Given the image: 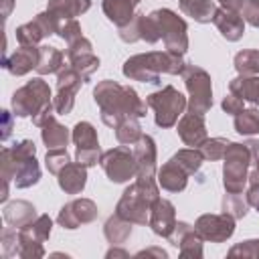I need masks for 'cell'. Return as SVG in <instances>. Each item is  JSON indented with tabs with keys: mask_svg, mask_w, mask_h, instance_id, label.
<instances>
[{
	"mask_svg": "<svg viewBox=\"0 0 259 259\" xmlns=\"http://www.w3.org/2000/svg\"><path fill=\"white\" fill-rule=\"evenodd\" d=\"M93 99L99 105L101 121L109 127H115L125 117H144L146 101L140 99L134 87L119 85L117 81L103 79L93 89Z\"/></svg>",
	"mask_w": 259,
	"mask_h": 259,
	"instance_id": "1",
	"label": "cell"
},
{
	"mask_svg": "<svg viewBox=\"0 0 259 259\" xmlns=\"http://www.w3.org/2000/svg\"><path fill=\"white\" fill-rule=\"evenodd\" d=\"M36 146L30 140H22L12 148H4L0 154L2 184H16V188H28L40 180V166L34 158Z\"/></svg>",
	"mask_w": 259,
	"mask_h": 259,
	"instance_id": "2",
	"label": "cell"
},
{
	"mask_svg": "<svg viewBox=\"0 0 259 259\" xmlns=\"http://www.w3.org/2000/svg\"><path fill=\"white\" fill-rule=\"evenodd\" d=\"M186 63L182 55L172 51H150L130 57L123 63V75L132 81L142 83H160V77L166 75H182Z\"/></svg>",
	"mask_w": 259,
	"mask_h": 259,
	"instance_id": "3",
	"label": "cell"
},
{
	"mask_svg": "<svg viewBox=\"0 0 259 259\" xmlns=\"http://www.w3.org/2000/svg\"><path fill=\"white\" fill-rule=\"evenodd\" d=\"M12 111L18 117H32L34 125H42L55 111L51 99V87L40 77H34L12 93Z\"/></svg>",
	"mask_w": 259,
	"mask_h": 259,
	"instance_id": "4",
	"label": "cell"
},
{
	"mask_svg": "<svg viewBox=\"0 0 259 259\" xmlns=\"http://www.w3.org/2000/svg\"><path fill=\"white\" fill-rule=\"evenodd\" d=\"M158 198V182L154 178H138L123 190L115 206V212L134 225H146L150 219V208Z\"/></svg>",
	"mask_w": 259,
	"mask_h": 259,
	"instance_id": "5",
	"label": "cell"
},
{
	"mask_svg": "<svg viewBox=\"0 0 259 259\" xmlns=\"http://www.w3.org/2000/svg\"><path fill=\"white\" fill-rule=\"evenodd\" d=\"M223 160H225V166H223L225 192H243L249 182V166L253 162V156L247 144L231 142Z\"/></svg>",
	"mask_w": 259,
	"mask_h": 259,
	"instance_id": "6",
	"label": "cell"
},
{
	"mask_svg": "<svg viewBox=\"0 0 259 259\" xmlns=\"http://www.w3.org/2000/svg\"><path fill=\"white\" fill-rule=\"evenodd\" d=\"M146 103L154 111V121L158 127H172L188 107L186 97L172 85H166L160 91L150 93L146 97Z\"/></svg>",
	"mask_w": 259,
	"mask_h": 259,
	"instance_id": "7",
	"label": "cell"
},
{
	"mask_svg": "<svg viewBox=\"0 0 259 259\" xmlns=\"http://www.w3.org/2000/svg\"><path fill=\"white\" fill-rule=\"evenodd\" d=\"M188 89V111L204 115L212 107V81L210 75L198 65H186L182 71Z\"/></svg>",
	"mask_w": 259,
	"mask_h": 259,
	"instance_id": "8",
	"label": "cell"
},
{
	"mask_svg": "<svg viewBox=\"0 0 259 259\" xmlns=\"http://www.w3.org/2000/svg\"><path fill=\"white\" fill-rule=\"evenodd\" d=\"M150 16L158 24L160 38L164 40L166 51L184 55L188 51V28H186L184 18H180L170 8H158V10L150 12Z\"/></svg>",
	"mask_w": 259,
	"mask_h": 259,
	"instance_id": "9",
	"label": "cell"
},
{
	"mask_svg": "<svg viewBox=\"0 0 259 259\" xmlns=\"http://www.w3.org/2000/svg\"><path fill=\"white\" fill-rule=\"evenodd\" d=\"M99 164H101L105 176L115 184L130 182V178H134L138 174L134 152H130L125 146H117V148L103 152Z\"/></svg>",
	"mask_w": 259,
	"mask_h": 259,
	"instance_id": "10",
	"label": "cell"
},
{
	"mask_svg": "<svg viewBox=\"0 0 259 259\" xmlns=\"http://www.w3.org/2000/svg\"><path fill=\"white\" fill-rule=\"evenodd\" d=\"M83 83H85L83 77L71 65L63 67L57 73V95L53 97L55 113H59V115L71 113V109L75 105V95H77V91Z\"/></svg>",
	"mask_w": 259,
	"mask_h": 259,
	"instance_id": "11",
	"label": "cell"
},
{
	"mask_svg": "<svg viewBox=\"0 0 259 259\" xmlns=\"http://www.w3.org/2000/svg\"><path fill=\"white\" fill-rule=\"evenodd\" d=\"M71 140L77 146L75 158L77 162H81L83 166H95L101 160V148H99V140H97V132L89 121H79L75 123L73 132H71Z\"/></svg>",
	"mask_w": 259,
	"mask_h": 259,
	"instance_id": "12",
	"label": "cell"
},
{
	"mask_svg": "<svg viewBox=\"0 0 259 259\" xmlns=\"http://www.w3.org/2000/svg\"><path fill=\"white\" fill-rule=\"evenodd\" d=\"M59 24H61V18L55 16L53 12L45 10V12L36 14L30 22L20 24V26L16 28V40H18L20 45H38L45 36L57 34Z\"/></svg>",
	"mask_w": 259,
	"mask_h": 259,
	"instance_id": "13",
	"label": "cell"
},
{
	"mask_svg": "<svg viewBox=\"0 0 259 259\" xmlns=\"http://www.w3.org/2000/svg\"><path fill=\"white\" fill-rule=\"evenodd\" d=\"M97 204L91 200V198H75L67 204H63V208L59 210V217H57V223L63 227V229H69V231H75L79 229L81 225H89L97 219Z\"/></svg>",
	"mask_w": 259,
	"mask_h": 259,
	"instance_id": "14",
	"label": "cell"
},
{
	"mask_svg": "<svg viewBox=\"0 0 259 259\" xmlns=\"http://www.w3.org/2000/svg\"><path fill=\"white\" fill-rule=\"evenodd\" d=\"M194 229L204 241L210 243H225L235 233V219L227 212L221 214H200L194 223Z\"/></svg>",
	"mask_w": 259,
	"mask_h": 259,
	"instance_id": "15",
	"label": "cell"
},
{
	"mask_svg": "<svg viewBox=\"0 0 259 259\" xmlns=\"http://www.w3.org/2000/svg\"><path fill=\"white\" fill-rule=\"evenodd\" d=\"M168 241L174 247H178V253L184 259H200L202 257V241L204 239L198 235V231L192 225H188L184 221L176 223V227L170 233Z\"/></svg>",
	"mask_w": 259,
	"mask_h": 259,
	"instance_id": "16",
	"label": "cell"
},
{
	"mask_svg": "<svg viewBox=\"0 0 259 259\" xmlns=\"http://www.w3.org/2000/svg\"><path fill=\"white\" fill-rule=\"evenodd\" d=\"M38 57H40V47H36V45H20V49H16L10 57L2 59V67L14 77H22L28 71L36 69Z\"/></svg>",
	"mask_w": 259,
	"mask_h": 259,
	"instance_id": "17",
	"label": "cell"
},
{
	"mask_svg": "<svg viewBox=\"0 0 259 259\" xmlns=\"http://www.w3.org/2000/svg\"><path fill=\"white\" fill-rule=\"evenodd\" d=\"M176 223L178 221H176V208H174V204L170 200H166V198H158L152 204L150 219H148V225L154 231V235L168 239L170 233L174 231Z\"/></svg>",
	"mask_w": 259,
	"mask_h": 259,
	"instance_id": "18",
	"label": "cell"
},
{
	"mask_svg": "<svg viewBox=\"0 0 259 259\" xmlns=\"http://www.w3.org/2000/svg\"><path fill=\"white\" fill-rule=\"evenodd\" d=\"M134 158L138 174L136 178H154L156 174V142L152 136L142 134V138L134 144Z\"/></svg>",
	"mask_w": 259,
	"mask_h": 259,
	"instance_id": "19",
	"label": "cell"
},
{
	"mask_svg": "<svg viewBox=\"0 0 259 259\" xmlns=\"http://www.w3.org/2000/svg\"><path fill=\"white\" fill-rule=\"evenodd\" d=\"M180 140L188 146V148H200L206 140V123H204V115L198 113H182L178 127H176Z\"/></svg>",
	"mask_w": 259,
	"mask_h": 259,
	"instance_id": "20",
	"label": "cell"
},
{
	"mask_svg": "<svg viewBox=\"0 0 259 259\" xmlns=\"http://www.w3.org/2000/svg\"><path fill=\"white\" fill-rule=\"evenodd\" d=\"M214 26L219 28V32L223 34V38L235 42L245 34V20L241 16V12H233L227 8H217L214 18H212Z\"/></svg>",
	"mask_w": 259,
	"mask_h": 259,
	"instance_id": "21",
	"label": "cell"
},
{
	"mask_svg": "<svg viewBox=\"0 0 259 259\" xmlns=\"http://www.w3.org/2000/svg\"><path fill=\"white\" fill-rule=\"evenodd\" d=\"M156 174H158V186H162L168 192H182L186 188L188 176H190L174 158H170L166 164H162V168Z\"/></svg>",
	"mask_w": 259,
	"mask_h": 259,
	"instance_id": "22",
	"label": "cell"
},
{
	"mask_svg": "<svg viewBox=\"0 0 259 259\" xmlns=\"http://www.w3.org/2000/svg\"><path fill=\"white\" fill-rule=\"evenodd\" d=\"M59 188L65 190L67 194H79L83 192L87 184V166L81 162H69L59 174H57Z\"/></svg>",
	"mask_w": 259,
	"mask_h": 259,
	"instance_id": "23",
	"label": "cell"
},
{
	"mask_svg": "<svg viewBox=\"0 0 259 259\" xmlns=\"http://www.w3.org/2000/svg\"><path fill=\"white\" fill-rule=\"evenodd\" d=\"M4 221L14 227V229H22L26 227L28 223H32L38 214H36V208L34 204H30L28 200H12L4 206Z\"/></svg>",
	"mask_w": 259,
	"mask_h": 259,
	"instance_id": "24",
	"label": "cell"
},
{
	"mask_svg": "<svg viewBox=\"0 0 259 259\" xmlns=\"http://www.w3.org/2000/svg\"><path fill=\"white\" fill-rule=\"evenodd\" d=\"M103 14L107 16L109 22H113L117 28L125 26L134 16H136V4L132 0H103L101 2Z\"/></svg>",
	"mask_w": 259,
	"mask_h": 259,
	"instance_id": "25",
	"label": "cell"
},
{
	"mask_svg": "<svg viewBox=\"0 0 259 259\" xmlns=\"http://www.w3.org/2000/svg\"><path fill=\"white\" fill-rule=\"evenodd\" d=\"M40 138H42L47 150H55V148H67L71 134H69V130H67L65 125H61V123L55 119V115H51V117L40 125Z\"/></svg>",
	"mask_w": 259,
	"mask_h": 259,
	"instance_id": "26",
	"label": "cell"
},
{
	"mask_svg": "<svg viewBox=\"0 0 259 259\" xmlns=\"http://www.w3.org/2000/svg\"><path fill=\"white\" fill-rule=\"evenodd\" d=\"M229 91L239 95L243 101L259 105V75H239L229 83Z\"/></svg>",
	"mask_w": 259,
	"mask_h": 259,
	"instance_id": "27",
	"label": "cell"
},
{
	"mask_svg": "<svg viewBox=\"0 0 259 259\" xmlns=\"http://www.w3.org/2000/svg\"><path fill=\"white\" fill-rule=\"evenodd\" d=\"M91 8V0H49L47 10L59 16L61 20L65 18H77L85 14Z\"/></svg>",
	"mask_w": 259,
	"mask_h": 259,
	"instance_id": "28",
	"label": "cell"
},
{
	"mask_svg": "<svg viewBox=\"0 0 259 259\" xmlns=\"http://www.w3.org/2000/svg\"><path fill=\"white\" fill-rule=\"evenodd\" d=\"M180 10L194 18L200 24L212 22L214 12H217V4L212 0H180Z\"/></svg>",
	"mask_w": 259,
	"mask_h": 259,
	"instance_id": "29",
	"label": "cell"
},
{
	"mask_svg": "<svg viewBox=\"0 0 259 259\" xmlns=\"http://www.w3.org/2000/svg\"><path fill=\"white\" fill-rule=\"evenodd\" d=\"M132 225H134V223L121 219V217L115 212V214H111V217L105 221V225H103V235H105V239H107L111 245H121V243H125V241L130 239V235H132Z\"/></svg>",
	"mask_w": 259,
	"mask_h": 259,
	"instance_id": "30",
	"label": "cell"
},
{
	"mask_svg": "<svg viewBox=\"0 0 259 259\" xmlns=\"http://www.w3.org/2000/svg\"><path fill=\"white\" fill-rule=\"evenodd\" d=\"M65 55L55 49V47H40V57H38V65H36V73L38 75H51V73H59L65 65Z\"/></svg>",
	"mask_w": 259,
	"mask_h": 259,
	"instance_id": "31",
	"label": "cell"
},
{
	"mask_svg": "<svg viewBox=\"0 0 259 259\" xmlns=\"http://www.w3.org/2000/svg\"><path fill=\"white\" fill-rule=\"evenodd\" d=\"M140 117H125L123 121H119L113 130H115V138L121 146H134L140 138H142V127H140Z\"/></svg>",
	"mask_w": 259,
	"mask_h": 259,
	"instance_id": "32",
	"label": "cell"
},
{
	"mask_svg": "<svg viewBox=\"0 0 259 259\" xmlns=\"http://www.w3.org/2000/svg\"><path fill=\"white\" fill-rule=\"evenodd\" d=\"M235 130L241 136H255L259 134V109H243L235 115Z\"/></svg>",
	"mask_w": 259,
	"mask_h": 259,
	"instance_id": "33",
	"label": "cell"
},
{
	"mask_svg": "<svg viewBox=\"0 0 259 259\" xmlns=\"http://www.w3.org/2000/svg\"><path fill=\"white\" fill-rule=\"evenodd\" d=\"M69 65L83 77V81H89V77L99 69V59L93 55V51H89V53L69 57Z\"/></svg>",
	"mask_w": 259,
	"mask_h": 259,
	"instance_id": "34",
	"label": "cell"
},
{
	"mask_svg": "<svg viewBox=\"0 0 259 259\" xmlns=\"http://www.w3.org/2000/svg\"><path fill=\"white\" fill-rule=\"evenodd\" d=\"M235 69L239 75H259V49L239 51L235 55Z\"/></svg>",
	"mask_w": 259,
	"mask_h": 259,
	"instance_id": "35",
	"label": "cell"
},
{
	"mask_svg": "<svg viewBox=\"0 0 259 259\" xmlns=\"http://www.w3.org/2000/svg\"><path fill=\"white\" fill-rule=\"evenodd\" d=\"M223 212L231 214L235 221L237 219H243L249 212L247 196H243V192H227L223 196Z\"/></svg>",
	"mask_w": 259,
	"mask_h": 259,
	"instance_id": "36",
	"label": "cell"
},
{
	"mask_svg": "<svg viewBox=\"0 0 259 259\" xmlns=\"http://www.w3.org/2000/svg\"><path fill=\"white\" fill-rule=\"evenodd\" d=\"M172 158H174L188 174L198 172L200 166H202V160H204V156H202V152H200L198 148H184V150H178Z\"/></svg>",
	"mask_w": 259,
	"mask_h": 259,
	"instance_id": "37",
	"label": "cell"
},
{
	"mask_svg": "<svg viewBox=\"0 0 259 259\" xmlns=\"http://www.w3.org/2000/svg\"><path fill=\"white\" fill-rule=\"evenodd\" d=\"M51 229H53V221H51V217H49V214H38L32 223H28L26 227H22L20 231L26 233L28 237H32V239L45 243V241L51 237Z\"/></svg>",
	"mask_w": 259,
	"mask_h": 259,
	"instance_id": "38",
	"label": "cell"
},
{
	"mask_svg": "<svg viewBox=\"0 0 259 259\" xmlns=\"http://www.w3.org/2000/svg\"><path fill=\"white\" fill-rule=\"evenodd\" d=\"M229 140H225V138H206L204 140V144L198 148L200 152H202V156H204V160H210V162H214V160H221L223 156H225V152H227V148H229Z\"/></svg>",
	"mask_w": 259,
	"mask_h": 259,
	"instance_id": "39",
	"label": "cell"
},
{
	"mask_svg": "<svg viewBox=\"0 0 259 259\" xmlns=\"http://www.w3.org/2000/svg\"><path fill=\"white\" fill-rule=\"evenodd\" d=\"M71 162L69 154H67V148H55V150H47V156H45V166L51 174H59L67 164Z\"/></svg>",
	"mask_w": 259,
	"mask_h": 259,
	"instance_id": "40",
	"label": "cell"
},
{
	"mask_svg": "<svg viewBox=\"0 0 259 259\" xmlns=\"http://www.w3.org/2000/svg\"><path fill=\"white\" fill-rule=\"evenodd\" d=\"M0 247H2V257H18V231L14 227H6L0 235Z\"/></svg>",
	"mask_w": 259,
	"mask_h": 259,
	"instance_id": "41",
	"label": "cell"
},
{
	"mask_svg": "<svg viewBox=\"0 0 259 259\" xmlns=\"http://www.w3.org/2000/svg\"><path fill=\"white\" fill-rule=\"evenodd\" d=\"M253 164H255V166H253V170L249 172V188H247L245 196H247L249 206H253V208L259 210V158H255Z\"/></svg>",
	"mask_w": 259,
	"mask_h": 259,
	"instance_id": "42",
	"label": "cell"
},
{
	"mask_svg": "<svg viewBox=\"0 0 259 259\" xmlns=\"http://www.w3.org/2000/svg\"><path fill=\"white\" fill-rule=\"evenodd\" d=\"M229 257H253L259 259V239H247L237 245H233L227 253Z\"/></svg>",
	"mask_w": 259,
	"mask_h": 259,
	"instance_id": "43",
	"label": "cell"
},
{
	"mask_svg": "<svg viewBox=\"0 0 259 259\" xmlns=\"http://www.w3.org/2000/svg\"><path fill=\"white\" fill-rule=\"evenodd\" d=\"M57 34H59L67 45H71V42H75L77 38L83 36V34H81V24L77 22V18H65V20H61Z\"/></svg>",
	"mask_w": 259,
	"mask_h": 259,
	"instance_id": "44",
	"label": "cell"
},
{
	"mask_svg": "<svg viewBox=\"0 0 259 259\" xmlns=\"http://www.w3.org/2000/svg\"><path fill=\"white\" fill-rule=\"evenodd\" d=\"M140 24H142V12H136V16L119 28V38L123 42H136V40H142L140 36Z\"/></svg>",
	"mask_w": 259,
	"mask_h": 259,
	"instance_id": "45",
	"label": "cell"
},
{
	"mask_svg": "<svg viewBox=\"0 0 259 259\" xmlns=\"http://www.w3.org/2000/svg\"><path fill=\"white\" fill-rule=\"evenodd\" d=\"M140 36H142V40H146V42H156V40H160V30H158V24H156V20L148 14H142V24H140Z\"/></svg>",
	"mask_w": 259,
	"mask_h": 259,
	"instance_id": "46",
	"label": "cell"
},
{
	"mask_svg": "<svg viewBox=\"0 0 259 259\" xmlns=\"http://www.w3.org/2000/svg\"><path fill=\"white\" fill-rule=\"evenodd\" d=\"M241 16L245 22L259 28V0H245L241 8Z\"/></svg>",
	"mask_w": 259,
	"mask_h": 259,
	"instance_id": "47",
	"label": "cell"
},
{
	"mask_svg": "<svg viewBox=\"0 0 259 259\" xmlns=\"http://www.w3.org/2000/svg\"><path fill=\"white\" fill-rule=\"evenodd\" d=\"M223 109H225L229 115H237V113H241V111L245 109V101H243L239 95L229 93V95L223 99Z\"/></svg>",
	"mask_w": 259,
	"mask_h": 259,
	"instance_id": "48",
	"label": "cell"
},
{
	"mask_svg": "<svg viewBox=\"0 0 259 259\" xmlns=\"http://www.w3.org/2000/svg\"><path fill=\"white\" fill-rule=\"evenodd\" d=\"M89 51H93L91 40H89V38H85V36H81V38H77L75 42H71V45L67 47L65 57L69 59V57H75V55H81V53H89Z\"/></svg>",
	"mask_w": 259,
	"mask_h": 259,
	"instance_id": "49",
	"label": "cell"
},
{
	"mask_svg": "<svg viewBox=\"0 0 259 259\" xmlns=\"http://www.w3.org/2000/svg\"><path fill=\"white\" fill-rule=\"evenodd\" d=\"M2 119H4V127H2V140H6L12 132V113L10 111H2Z\"/></svg>",
	"mask_w": 259,
	"mask_h": 259,
	"instance_id": "50",
	"label": "cell"
},
{
	"mask_svg": "<svg viewBox=\"0 0 259 259\" xmlns=\"http://www.w3.org/2000/svg\"><path fill=\"white\" fill-rule=\"evenodd\" d=\"M150 255H154V257H168V253L164 251V249H160V247H150V249H144V251H140V253H136V257H150Z\"/></svg>",
	"mask_w": 259,
	"mask_h": 259,
	"instance_id": "51",
	"label": "cell"
},
{
	"mask_svg": "<svg viewBox=\"0 0 259 259\" xmlns=\"http://www.w3.org/2000/svg\"><path fill=\"white\" fill-rule=\"evenodd\" d=\"M219 2H221V8H227V10H233V12H241L245 0H219Z\"/></svg>",
	"mask_w": 259,
	"mask_h": 259,
	"instance_id": "52",
	"label": "cell"
},
{
	"mask_svg": "<svg viewBox=\"0 0 259 259\" xmlns=\"http://www.w3.org/2000/svg\"><path fill=\"white\" fill-rule=\"evenodd\" d=\"M247 148H249V152H251L253 160H255V158H259V142H257V140H249V142H247Z\"/></svg>",
	"mask_w": 259,
	"mask_h": 259,
	"instance_id": "53",
	"label": "cell"
},
{
	"mask_svg": "<svg viewBox=\"0 0 259 259\" xmlns=\"http://www.w3.org/2000/svg\"><path fill=\"white\" fill-rule=\"evenodd\" d=\"M105 257H130V253H127V251H123V249L113 247V249H109V251L105 253Z\"/></svg>",
	"mask_w": 259,
	"mask_h": 259,
	"instance_id": "54",
	"label": "cell"
},
{
	"mask_svg": "<svg viewBox=\"0 0 259 259\" xmlns=\"http://www.w3.org/2000/svg\"><path fill=\"white\" fill-rule=\"evenodd\" d=\"M12 6H14V0H2V16H4V18L10 16Z\"/></svg>",
	"mask_w": 259,
	"mask_h": 259,
	"instance_id": "55",
	"label": "cell"
},
{
	"mask_svg": "<svg viewBox=\"0 0 259 259\" xmlns=\"http://www.w3.org/2000/svg\"><path fill=\"white\" fill-rule=\"evenodd\" d=\"M132 2H134V4H136V6H138V4H140V2H142V0H132Z\"/></svg>",
	"mask_w": 259,
	"mask_h": 259,
	"instance_id": "56",
	"label": "cell"
}]
</instances>
